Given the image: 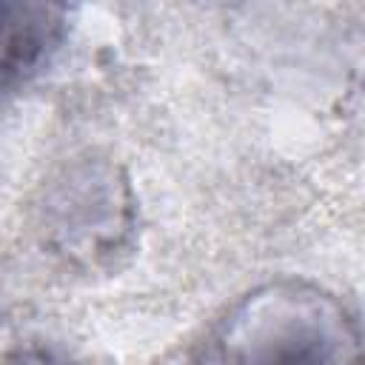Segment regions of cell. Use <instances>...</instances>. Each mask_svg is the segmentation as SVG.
<instances>
[{
	"mask_svg": "<svg viewBox=\"0 0 365 365\" xmlns=\"http://www.w3.org/2000/svg\"><path fill=\"white\" fill-rule=\"evenodd\" d=\"M68 0H0V88L34 74L66 29Z\"/></svg>",
	"mask_w": 365,
	"mask_h": 365,
	"instance_id": "1",
	"label": "cell"
}]
</instances>
